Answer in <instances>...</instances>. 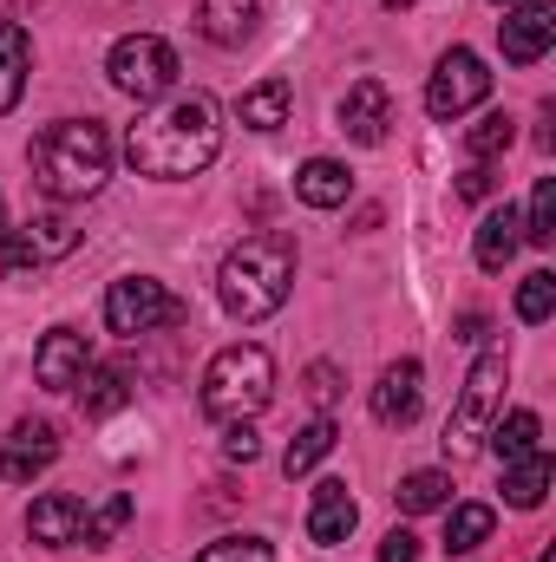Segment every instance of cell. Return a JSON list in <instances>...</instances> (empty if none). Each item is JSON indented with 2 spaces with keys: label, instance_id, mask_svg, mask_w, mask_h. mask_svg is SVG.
<instances>
[{
  "label": "cell",
  "instance_id": "1",
  "mask_svg": "<svg viewBox=\"0 0 556 562\" xmlns=\"http://www.w3.org/2000/svg\"><path fill=\"white\" fill-rule=\"evenodd\" d=\"M223 150V125H216V105L203 92H170L144 112L138 125L125 132V164L138 177L157 183H184V177H203Z\"/></svg>",
  "mask_w": 556,
  "mask_h": 562
},
{
  "label": "cell",
  "instance_id": "2",
  "mask_svg": "<svg viewBox=\"0 0 556 562\" xmlns=\"http://www.w3.org/2000/svg\"><path fill=\"white\" fill-rule=\"evenodd\" d=\"M112 177V132L99 119H59L33 138V183L53 203H86Z\"/></svg>",
  "mask_w": 556,
  "mask_h": 562
},
{
  "label": "cell",
  "instance_id": "3",
  "mask_svg": "<svg viewBox=\"0 0 556 562\" xmlns=\"http://www.w3.org/2000/svg\"><path fill=\"white\" fill-rule=\"evenodd\" d=\"M294 288V243L288 236H243L223 269H216V301L230 321H269Z\"/></svg>",
  "mask_w": 556,
  "mask_h": 562
},
{
  "label": "cell",
  "instance_id": "4",
  "mask_svg": "<svg viewBox=\"0 0 556 562\" xmlns=\"http://www.w3.org/2000/svg\"><path fill=\"white\" fill-rule=\"evenodd\" d=\"M269 400H276V360H269V347L236 340V347H223V353L203 367V393H197V406H203L216 425L256 419Z\"/></svg>",
  "mask_w": 556,
  "mask_h": 562
},
{
  "label": "cell",
  "instance_id": "5",
  "mask_svg": "<svg viewBox=\"0 0 556 562\" xmlns=\"http://www.w3.org/2000/svg\"><path fill=\"white\" fill-rule=\"evenodd\" d=\"M105 72H112V86L125 92V99H138V105H157V99H170L177 92V53H170V40H157V33H125L112 53H105Z\"/></svg>",
  "mask_w": 556,
  "mask_h": 562
},
{
  "label": "cell",
  "instance_id": "6",
  "mask_svg": "<svg viewBox=\"0 0 556 562\" xmlns=\"http://www.w3.org/2000/svg\"><path fill=\"white\" fill-rule=\"evenodd\" d=\"M504 380H511L504 353H478V367L465 373V393H458V406H452V425H445V451H452V458H471V451L485 445V431H491L498 406H504Z\"/></svg>",
  "mask_w": 556,
  "mask_h": 562
},
{
  "label": "cell",
  "instance_id": "7",
  "mask_svg": "<svg viewBox=\"0 0 556 562\" xmlns=\"http://www.w3.org/2000/svg\"><path fill=\"white\" fill-rule=\"evenodd\" d=\"M177 321H184V301L157 276H119L105 288V327L125 334V340L157 334V327H177Z\"/></svg>",
  "mask_w": 556,
  "mask_h": 562
},
{
  "label": "cell",
  "instance_id": "8",
  "mask_svg": "<svg viewBox=\"0 0 556 562\" xmlns=\"http://www.w3.org/2000/svg\"><path fill=\"white\" fill-rule=\"evenodd\" d=\"M485 99H491V72H485V59H478L471 46H452V53H438L432 79H425V112H432L438 125H452V119L478 112Z\"/></svg>",
  "mask_w": 556,
  "mask_h": 562
},
{
  "label": "cell",
  "instance_id": "9",
  "mask_svg": "<svg viewBox=\"0 0 556 562\" xmlns=\"http://www.w3.org/2000/svg\"><path fill=\"white\" fill-rule=\"evenodd\" d=\"M86 367H92V347H86L79 327H53V334L33 347V380H40L46 393H73V386L86 380Z\"/></svg>",
  "mask_w": 556,
  "mask_h": 562
},
{
  "label": "cell",
  "instance_id": "10",
  "mask_svg": "<svg viewBox=\"0 0 556 562\" xmlns=\"http://www.w3.org/2000/svg\"><path fill=\"white\" fill-rule=\"evenodd\" d=\"M498 46H504V59H511V66H537V59L556 46V13L544 7V0L511 7V13L498 20Z\"/></svg>",
  "mask_w": 556,
  "mask_h": 562
},
{
  "label": "cell",
  "instance_id": "11",
  "mask_svg": "<svg viewBox=\"0 0 556 562\" xmlns=\"http://www.w3.org/2000/svg\"><path fill=\"white\" fill-rule=\"evenodd\" d=\"M53 458H59V431L40 419H20L7 431V445H0V477L7 484H33L40 471H53Z\"/></svg>",
  "mask_w": 556,
  "mask_h": 562
},
{
  "label": "cell",
  "instance_id": "12",
  "mask_svg": "<svg viewBox=\"0 0 556 562\" xmlns=\"http://www.w3.org/2000/svg\"><path fill=\"white\" fill-rule=\"evenodd\" d=\"M387 125H393V92L380 79H354L341 99V132L354 144H387Z\"/></svg>",
  "mask_w": 556,
  "mask_h": 562
},
{
  "label": "cell",
  "instance_id": "13",
  "mask_svg": "<svg viewBox=\"0 0 556 562\" xmlns=\"http://www.w3.org/2000/svg\"><path fill=\"white\" fill-rule=\"evenodd\" d=\"M79 530H86V504H79L73 491H46V497H33V510H26V537H33L40 550H73Z\"/></svg>",
  "mask_w": 556,
  "mask_h": 562
},
{
  "label": "cell",
  "instance_id": "14",
  "mask_svg": "<svg viewBox=\"0 0 556 562\" xmlns=\"http://www.w3.org/2000/svg\"><path fill=\"white\" fill-rule=\"evenodd\" d=\"M354 524H360L354 491H347L341 477H321V484H314V504H308V543L334 550V543H347V537H354Z\"/></svg>",
  "mask_w": 556,
  "mask_h": 562
},
{
  "label": "cell",
  "instance_id": "15",
  "mask_svg": "<svg viewBox=\"0 0 556 562\" xmlns=\"http://www.w3.org/2000/svg\"><path fill=\"white\" fill-rule=\"evenodd\" d=\"M73 249H79V229L53 210V216H33V223L13 236L7 262H13V269H46V262H59V256H73Z\"/></svg>",
  "mask_w": 556,
  "mask_h": 562
},
{
  "label": "cell",
  "instance_id": "16",
  "mask_svg": "<svg viewBox=\"0 0 556 562\" xmlns=\"http://www.w3.org/2000/svg\"><path fill=\"white\" fill-rule=\"evenodd\" d=\"M419 406H425V373H419V360H393V367L380 373V386H374V419L380 425H413Z\"/></svg>",
  "mask_w": 556,
  "mask_h": 562
},
{
  "label": "cell",
  "instance_id": "17",
  "mask_svg": "<svg viewBox=\"0 0 556 562\" xmlns=\"http://www.w3.org/2000/svg\"><path fill=\"white\" fill-rule=\"evenodd\" d=\"M197 26L216 46H243L263 26V0H197Z\"/></svg>",
  "mask_w": 556,
  "mask_h": 562
},
{
  "label": "cell",
  "instance_id": "18",
  "mask_svg": "<svg viewBox=\"0 0 556 562\" xmlns=\"http://www.w3.org/2000/svg\"><path fill=\"white\" fill-rule=\"evenodd\" d=\"M524 249V216L504 203V210H491L485 223H478V243H471V256H478V269L485 276H504V262Z\"/></svg>",
  "mask_w": 556,
  "mask_h": 562
},
{
  "label": "cell",
  "instance_id": "19",
  "mask_svg": "<svg viewBox=\"0 0 556 562\" xmlns=\"http://www.w3.org/2000/svg\"><path fill=\"white\" fill-rule=\"evenodd\" d=\"M294 196H301L308 210H341V203L354 196V177H347V164H334V157H308V164L294 170Z\"/></svg>",
  "mask_w": 556,
  "mask_h": 562
},
{
  "label": "cell",
  "instance_id": "20",
  "mask_svg": "<svg viewBox=\"0 0 556 562\" xmlns=\"http://www.w3.org/2000/svg\"><path fill=\"white\" fill-rule=\"evenodd\" d=\"M26 72H33V40H26V26H20V20H0V119L20 105Z\"/></svg>",
  "mask_w": 556,
  "mask_h": 562
},
{
  "label": "cell",
  "instance_id": "21",
  "mask_svg": "<svg viewBox=\"0 0 556 562\" xmlns=\"http://www.w3.org/2000/svg\"><path fill=\"white\" fill-rule=\"evenodd\" d=\"M551 484H556L551 451H531V458L504 464V504H511V510H537V504L551 497Z\"/></svg>",
  "mask_w": 556,
  "mask_h": 562
},
{
  "label": "cell",
  "instance_id": "22",
  "mask_svg": "<svg viewBox=\"0 0 556 562\" xmlns=\"http://www.w3.org/2000/svg\"><path fill=\"white\" fill-rule=\"evenodd\" d=\"M288 105H294V86H288V79H263V86H249V92L236 99V119H243L249 132H281V125H288Z\"/></svg>",
  "mask_w": 556,
  "mask_h": 562
},
{
  "label": "cell",
  "instance_id": "23",
  "mask_svg": "<svg viewBox=\"0 0 556 562\" xmlns=\"http://www.w3.org/2000/svg\"><path fill=\"white\" fill-rule=\"evenodd\" d=\"M491 451H498V464H518V458H531V451H544L537 438H544V419L531 413V406H518L511 419H491Z\"/></svg>",
  "mask_w": 556,
  "mask_h": 562
},
{
  "label": "cell",
  "instance_id": "24",
  "mask_svg": "<svg viewBox=\"0 0 556 562\" xmlns=\"http://www.w3.org/2000/svg\"><path fill=\"white\" fill-rule=\"evenodd\" d=\"M125 400H132V380H125V367H86V380H79V406H86L92 419H112Z\"/></svg>",
  "mask_w": 556,
  "mask_h": 562
},
{
  "label": "cell",
  "instance_id": "25",
  "mask_svg": "<svg viewBox=\"0 0 556 562\" xmlns=\"http://www.w3.org/2000/svg\"><path fill=\"white\" fill-rule=\"evenodd\" d=\"M334 438H341V431H334V419H327V413H321L314 425H301V431L288 438V451H281V471H288V477H308V471L334 451Z\"/></svg>",
  "mask_w": 556,
  "mask_h": 562
},
{
  "label": "cell",
  "instance_id": "26",
  "mask_svg": "<svg viewBox=\"0 0 556 562\" xmlns=\"http://www.w3.org/2000/svg\"><path fill=\"white\" fill-rule=\"evenodd\" d=\"M491 524H498L491 504H458V510L445 517V557H471V550L491 537Z\"/></svg>",
  "mask_w": 556,
  "mask_h": 562
},
{
  "label": "cell",
  "instance_id": "27",
  "mask_svg": "<svg viewBox=\"0 0 556 562\" xmlns=\"http://www.w3.org/2000/svg\"><path fill=\"white\" fill-rule=\"evenodd\" d=\"M393 497H400V510H407V517L445 510V504H452V477H445V471H407Z\"/></svg>",
  "mask_w": 556,
  "mask_h": 562
},
{
  "label": "cell",
  "instance_id": "28",
  "mask_svg": "<svg viewBox=\"0 0 556 562\" xmlns=\"http://www.w3.org/2000/svg\"><path fill=\"white\" fill-rule=\"evenodd\" d=\"M518 144V119L511 112H485L471 132H465V150H471V164H491V157H504Z\"/></svg>",
  "mask_w": 556,
  "mask_h": 562
},
{
  "label": "cell",
  "instance_id": "29",
  "mask_svg": "<svg viewBox=\"0 0 556 562\" xmlns=\"http://www.w3.org/2000/svg\"><path fill=\"white\" fill-rule=\"evenodd\" d=\"M132 510H138V504H132L125 491H112V497H105V504H99V510L86 517V530H79V543H86V550H105V543H119V530L132 524Z\"/></svg>",
  "mask_w": 556,
  "mask_h": 562
},
{
  "label": "cell",
  "instance_id": "30",
  "mask_svg": "<svg viewBox=\"0 0 556 562\" xmlns=\"http://www.w3.org/2000/svg\"><path fill=\"white\" fill-rule=\"evenodd\" d=\"M524 243H537V249H551V243H556V183H551V177H537V190H531Z\"/></svg>",
  "mask_w": 556,
  "mask_h": 562
},
{
  "label": "cell",
  "instance_id": "31",
  "mask_svg": "<svg viewBox=\"0 0 556 562\" xmlns=\"http://www.w3.org/2000/svg\"><path fill=\"white\" fill-rule=\"evenodd\" d=\"M551 314H556V276L551 269H531L524 288H518V321L537 327V321H551Z\"/></svg>",
  "mask_w": 556,
  "mask_h": 562
},
{
  "label": "cell",
  "instance_id": "32",
  "mask_svg": "<svg viewBox=\"0 0 556 562\" xmlns=\"http://www.w3.org/2000/svg\"><path fill=\"white\" fill-rule=\"evenodd\" d=\"M197 562H276V550L263 537H223V543H203Z\"/></svg>",
  "mask_w": 556,
  "mask_h": 562
},
{
  "label": "cell",
  "instance_id": "33",
  "mask_svg": "<svg viewBox=\"0 0 556 562\" xmlns=\"http://www.w3.org/2000/svg\"><path fill=\"white\" fill-rule=\"evenodd\" d=\"M223 458H230V464H256V458H263V438H256V425L249 419L223 425Z\"/></svg>",
  "mask_w": 556,
  "mask_h": 562
},
{
  "label": "cell",
  "instance_id": "34",
  "mask_svg": "<svg viewBox=\"0 0 556 562\" xmlns=\"http://www.w3.org/2000/svg\"><path fill=\"white\" fill-rule=\"evenodd\" d=\"M308 400H314L321 413H327V406L341 400V373H334L327 360H314V367H308Z\"/></svg>",
  "mask_w": 556,
  "mask_h": 562
},
{
  "label": "cell",
  "instance_id": "35",
  "mask_svg": "<svg viewBox=\"0 0 556 562\" xmlns=\"http://www.w3.org/2000/svg\"><path fill=\"white\" fill-rule=\"evenodd\" d=\"M380 562H419V537H413V530H387Z\"/></svg>",
  "mask_w": 556,
  "mask_h": 562
},
{
  "label": "cell",
  "instance_id": "36",
  "mask_svg": "<svg viewBox=\"0 0 556 562\" xmlns=\"http://www.w3.org/2000/svg\"><path fill=\"white\" fill-rule=\"evenodd\" d=\"M458 196H465V203H478V196H491V170H485V164H471V170L458 177Z\"/></svg>",
  "mask_w": 556,
  "mask_h": 562
},
{
  "label": "cell",
  "instance_id": "37",
  "mask_svg": "<svg viewBox=\"0 0 556 562\" xmlns=\"http://www.w3.org/2000/svg\"><path fill=\"white\" fill-rule=\"evenodd\" d=\"M458 340L478 347V340H485V314H465V321H458Z\"/></svg>",
  "mask_w": 556,
  "mask_h": 562
},
{
  "label": "cell",
  "instance_id": "38",
  "mask_svg": "<svg viewBox=\"0 0 556 562\" xmlns=\"http://www.w3.org/2000/svg\"><path fill=\"white\" fill-rule=\"evenodd\" d=\"M7 249H13V229H7V203H0V269H7Z\"/></svg>",
  "mask_w": 556,
  "mask_h": 562
},
{
  "label": "cell",
  "instance_id": "39",
  "mask_svg": "<svg viewBox=\"0 0 556 562\" xmlns=\"http://www.w3.org/2000/svg\"><path fill=\"white\" fill-rule=\"evenodd\" d=\"M387 7H393V13H400V7H413V0H387Z\"/></svg>",
  "mask_w": 556,
  "mask_h": 562
},
{
  "label": "cell",
  "instance_id": "40",
  "mask_svg": "<svg viewBox=\"0 0 556 562\" xmlns=\"http://www.w3.org/2000/svg\"><path fill=\"white\" fill-rule=\"evenodd\" d=\"M498 7H524V0H498Z\"/></svg>",
  "mask_w": 556,
  "mask_h": 562
},
{
  "label": "cell",
  "instance_id": "41",
  "mask_svg": "<svg viewBox=\"0 0 556 562\" xmlns=\"http://www.w3.org/2000/svg\"><path fill=\"white\" fill-rule=\"evenodd\" d=\"M544 562H556V550H544Z\"/></svg>",
  "mask_w": 556,
  "mask_h": 562
}]
</instances>
